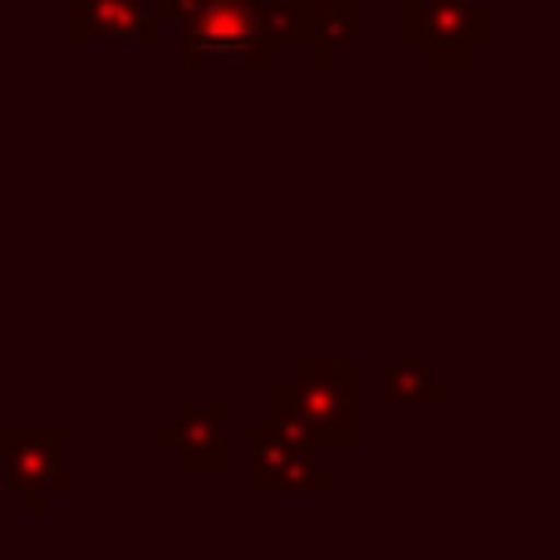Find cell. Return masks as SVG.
<instances>
[{
    "label": "cell",
    "instance_id": "obj_1",
    "mask_svg": "<svg viewBox=\"0 0 560 560\" xmlns=\"http://www.w3.org/2000/svg\"><path fill=\"white\" fill-rule=\"evenodd\" d=\"M177 35L183 69H266L276 55L261 0H187Z\"/></svg>",
    "mask_w": 560,
    "mask_h": 560
},
{
    "label": "cell",
    "instance_id": "obj_2",
    "mask_svg": "<svg viewBox=\"0 0 560 560\" xmlns=\"http://www.w3.org/2000/svg\"><path fill=\"white\" fill-rule=\"evenodd\" d=\"M295 413L310 423L319 453L359 447V364L354 359H290L280 374Z\"/></svg>",
    "mask_w": 560,
    "mask_h": 560
},
{
    "label": "cell",
    "instance_id": "obj_3",
    "mask_svg": "<svg viewBox=\"0 0 560 560\" xmlns=\"http://www.w3.org/2000/svg\"><path fill=\"white\" fill-rule=\"evenodd\" d=\"M69 428L65 423H5L0 428V477L25 516H45L69 492Z\"/></svg>",
    "mask_w": 560,
    "mask_h": 560
},
{
    "label": "cell",
    "instance_id": "obj_4",
    "mask_svg": "<svg viewBox=\"0 0 560 560\" xmlns=\"http://www.w3.org/2000/svg\"><path fill=\"white\" fill-rule=\"evenodd\" d=\"M497 35L492 0H408L404 39L423 55L428 69H467L477 49Z\"/></svg>",
    "mask_w": 560,
    "mask_h": 560
},
{
    "label": "cell",
    "instance_id": "obj_5",
    "mask_svg": "<svg viewBox=\"0 0 560 560\" xmlns=\"http://www.w3.org/2000/svg\"><path fill=\"white\" fill-rule=\"evenodd\" d=\"M246 492L252 497H335L339 477L315 447H295L271 423L246 428Z\"/></svg>",
    "mask_w": 560,
    "mask_h": 560
},
{
    "label": "cell",
    "instance_id": "obj_6",
    "mask_svg": "<svg viewBox=\"0 0 560 560\" xmlns=\"http://www.w3.org/2000/svg\"><path fill=\"white\" fill-rule=\"evenodd\" d=\"M65 39L74 49H153L163 39V20L148 0H65Z\"/></svg>",
    "mask_w": 560,
    "mask_h": 560
},
{
    "label": "cell",
    "instance_id": "obj_7",
    "mask_svg": "<svg viewBox=\"0 0 560 560\" xmlns=\"http://www.w3.org/2000/svg\"><path fill=\"white\" fill-rule=\"evenodd\" d=\"M158 447L173 453L183 472H226V408L183 404L167 423H158Z\"/></svg>",
    "mask_w": 560,
    "mask_h": 560
},
{
    "label": "cell",
    "instance_id": "obj_8",
    "mask_svg": "<svg viewBox=\"0 0 560 560\" xmlns=\"http://www.w3.org/2000/svg\"><path fill=\"white\" fill-rule=\"evenodd\" d=\"M300 15V49L315 69H335L345 49L364 35V5L354 0H290Z\"/></svg>",
    "mask_w": 560,
    "mask_h": 560
},
{
    "label": "cell",
    "instance_id": "obj_9",
    "mask_svg": "<svg viewBox=\"0 0 560 560\" xmlns=\"http://www.w3.org/2000/svg\"><path fill=\"white\" fill-rule=\"evenodd\" d=\"M378 398H384V404H413V408H447L453 388H447L423 359H388Z\"/></svg>",
    "mask_w": 560,
    "mask_h": 560
},
{
    "label": "cell",
    "instance_id": "obj_10",
    "mask_svg": "<svg viewBox=\"0 0 560 560\" xmlns=\"http://www.w3.org/2000/svg\"><path fill=\"white\" fill-rule=\"evenodd\" d=\"M261 20L276 49H300V15L290 0H261Z\"/></svg>",
    "mask_w": 560,
    "mask_h": 560
},
{
    "label": "cell",
    "instance_id": "obj_11",
    "mask_svg": "<svg viewBox=\"0 0 560 560\" xmlns=\"http://www.w3.org/2000/svg\"><path fill=\"white\" fill-rule=\"evenodd\" d=\"M354 5H378V0H354Z\"/></svg>",
    "mask_w": 560,
    "mask_h": 560
}]
</instances>
